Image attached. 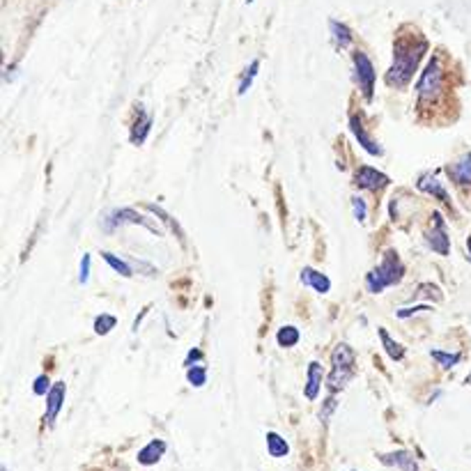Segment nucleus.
I'll return each mask as SVG.
<instances>
[{"mask_svg":"<svg viewBox=\"0 0 471 471\" xmlns=\"http://www.w3.org/2000/svg\"><path fill=\"white\" fill-rule=\"evenodd\" d=\"M379 338H382V343H384V350H387V354L391 356V359H394V361L403 359V356H405V347L403 345L396 343V340L391 338L384 329H379Z\"/></svg>","mask_w":471,"mask_h":471,"instance_id":"nucleus-20","label":"nucleus"},{"mask_svg":"<svg viewBox=\"0 0 471 471\" xmlns=\"http://www.w3.org/2000/svg\"><path fill=\"white\" fill-rule=\"evenodd\" d=\"M249 3H253V0H249Z\"/></svg>","mask_w":471,"mask_h":471,"instance_id":"nucleus-35","label":"nucleus"},{"mask_svg":"<svg viewBox=\"0 0 471 471\" xmlns=\"http://www.w3.org/2000/svg\"><path fill=\"white\" fill-rule=\"evenodd\" d=\"M198 359H203V354H200V350H191V354H189V359L184 361V365H187V368H194V363H196Z\"/></svg>","mask_w":471,"mask_h":471,"instance_id":"nucleus-32","label":"nucleus"},{"mask_svg":"<svg viewBox=\"0 0 471 471\" xmlns=\"http://www.w3.org/2000/svg\"><path fill=\"white\" fill-rule=\"evenodd\" d=\"M416 90H418V99L421 101L437 99V94L441 92V60H439V56H432L427 60Z\"/></svg>","mask_w":471,"mask_h":471,"instance_id":"nucleus-4","label":"nucleus"},{"mask_svg":"<svg viewBox=\"0 0 471 471\" xmlns=\"http://www.w3.org/2000/svg\"><path fill=\"white\" fill-rule=\"evenodd\" d=\"M150 127H152V118L147 115L143 108L136 111V118H134V125L129 129V138H132L134 145H143V141L150 134Z\"/></svg>","mask_w":471,"mask_h":471,"instance_id":"nucleus-11","label":"nucleus"},{"mask_svg":"<svg viewBox=\"0 0 471 471\" xmlns=\"http://www.w3.org/2000/svg\"><path fill=\"white\" fill-rule=\"evenodd\" d=\"M389 177L384 175V172L370 168V165H361L359 170L354 172V184L359 189H365V191H379L389 184Z\"/></svg>","mask_w":471,"mask_h":471,"instance_id":"nucleus-8","label":"nucleus"},{"mask_svg":"<svg viewBox=\"0 0 471 471\" xmlns=\"http://www.w3.org/2000/svg\"><path fill=\"white\" fill-rule=\"evenodd\" d=\"M334 409H336V400H334V398H329V400H327V405H325V409H322V412H320V418H322V421L327 423V421H329V414H334Z\"/></svg>","mask_w":471,"mask_h":471,"instance_id":"nucleus-31","label":"nucleus"},{"mask_svg":"<svg viewBox=\"0 0 471 471\" xmlns=\"http://www.w3.org/2000/svg\"><path fill=\"white\" fill-rule=\"evenodd\" d=\"M165 448H168V446H165L163 439H152L141 453H138V462H141V465H147V467L156 465V462L163 458Z\"/></svg>","mask_w":471,"mask_h":471,"instance_id":"nucleus-15","label":"nucleus"},{"mask_svg":"<svg viewBox=\"0 0 471 471\" xmlns=\"http://www.w3.org/2000/svg\"><path fill=\"white\" fill-rule=\"evenodd\" d=\"M322 375H325V370H322V365L318 361H313L308 365V382H306V398L308 400H315L320 396V384H322Z\"/></svg>","mask_w":471,"mask_h":471,"instance_id":"nucleus-17","label":"nucleus"},{"mask_svg":"<svg viewBox=\"0 0 471 471\" xmlns=\"http://www.w3.org/2000/svg\"><path fill=\"white\" fill-rule=\"evenodd\" d=\"M88 278H90V256L85 253L81 258V283H88Z\"/></svg>","mask_w":471,"mask_h":471,"instance_id":"nucleus-30","label":"nucleus"},{"mask_svg":"<svg viewBox=\"0 0 471 471\" xmlns=\"http://www.w3.org/2000/svg\"><path fill=\"white\" fill-rule=\"evenodd\" d=\"M432 359L437 363H441L444 368H453V365L460 361V354L458 352L448 354V352H441V350H432Z\"/></svg>","mask_w":471,"mask_h":471,"instance_id":"nucleus-26","label":"nucleus"},{"mask_svg":"<svg viewBox=\"0 0 471 471\" xmlns=\"http://www.w3.org/2000/svg\"><path fill=\"white\" fill-rule=\"evenodd\" d=\"M63 403H65V384L56 382L54 389H51L49 396H46V416H44V421H46L49 427H54L56 418L60 414V409H63Z\"/></svg>","mask_w":471,"mask_h":471,"instance_id":"nucleus-10","label":"nucleus"},{"mask_svg":"<svg viewBox=\"0 0 471 471\" xmlns=\"http://www.w3.org/2000/svg\"><path fill=\"white\" fill-rule=\"evenodd\" d=\"M352 205H354V214H356V219H359V221L363 223V221H365V203H363V198L356 196V198L352 200Z\"/></svg>","mask_w":471,"mask_h":471,"instance_id":"nucleus-29","label":"nucleus"},{"mask_svg":"<svg viewBox=\"0 0 471 471\" xmlns=\"http://www.w3.org/2000/svg\"><path fill=\"white\" fill-rule=\"evenodd\" d=\"M101 258H103V263L106 265H111V269H115V272L120 274V276H132L134 272H132V267H129L125 260H120L118 256H113V253H108V251H101Z\"/></svg>","mask_w":471,"mask_h":471,"instance_id":"nucleus-23","label":"nucleus"},{"mask_svg":"<svg viewBox=\"0 0 471 471\" xmlns=\"http://www.w3.org/2000/svg\"><path fill=\"white\" fill-rule=\"evenodd\" d=\"M118 325V318L111 315V313H101V315H97V320H94V331H97V336H106L108 331H113Z\"/></svg>","mask_w":471,"mask_h":471,"instance_id":"nucleus-24","label":"nucleus"},{"mask_svg":"<svg viewBox=\"0 0 471 471\" xmlns=\"http://www.w3.org/2000/svg\"><path fill=\"white\" fill-rule=\"evenodd\" d=\"M331 375H329V391L331 394H338V391H343L347 384L352 379V365H354V352L350 345L340 343L334 354H331Z\"/></svg>","mask_w":471,"mask_h":471,"instance_id":"nucleus-3","label":"nucleus"},{"mask_svg":"<svg viewBox=\"0 0 471 471\" xmlns=\"http://www.w3.org/2000/svg\"><path fill=\"white\" fill-rule=\"evenodd\" d=\"M51 389H54V387H51V384H49V377H46V375H39V377L34 379V384H32V391H34V394H37V396H49V391H51Z\"/></svg>","mask_w":471,"mask_h":471,"instance_id":"nucleus-28","label":"nucleus"},{"mask_svg":"<svg viewBox=\"0 0 471 471\" xmlns=\"http://www.w3.org/2000/svg\"><path fill=\"white\" fill-rule=\"evenodd\" d=\"M276 343L281 347H294L296 343H299V329L290 327V325L281 327L278 329V334H276Z\"/></svg>","mask_w":471,"mask_h":471,"instance_id":"nucleus-22","label":"nucleus"},{"mask_svg":"<svg viewBox=\"0 0 471 471\" xmlns=\"http://www.w3.org/2000/svg\"><path fill=\"white\" fill-rule=\"evenodd\" d=\"M147 209H150L152 214H156V216H159V219H161V221H163L165 225H168V228H170L172 232H175V237H177V239H184V232H182L180 223H177L175 219H172V216H170L168 212H165V209H161L159 205H152V203L147 205Z\"/></svg>","mask_w":471,"mask_h":471,"instance_id":"nucleus-21","label":"nucleus"},{"mask_svg":"<svg viewBox=\"0 0 471 471\" xmlns=\"http://www.w3.org/2000/svg\"><path fill=\"white\" fill-rule=\"evenodd\" d=\"M301 283L313 287V290L320 292V294H327L331 290V281H329V278L322 274V272H318V269H310V267L301 269Z\"/></svg>","mask_w":471,"mask_h":471,"instance_id":"nucleus-13","label":"nucleus"},{"mask_svg":"<svg viewBox=\"0 0 471 471\" xmlns=\"http://www.w3.org/2000/svg\"><path fill=\"white\" fill-rule=\"evenodd\" d=\"M258 72H260V60H253V63L246 67V72H244V78H241V83H239V94H246L249 92V88H251V83H253V78L258 76Z\"/></svg>","mask_w":471,"mask_h":471,"instance_id":"nucleus-25","label":"nucleus"},{"mask_svg":"<svg viewBox=\"0 0 471 471\" xmlns=\"http://www.w3.org/2000/svg\"><path fill=\"white\" fill-rule=\"evenodd\" d=\"M418 310H427V306H416V308H407V310H398V318H412Z\"/></svg>","mask_w":471,"mask_h":471,"instance_id":"nucleus-33","label":"nucleus"},{"mask_svg":"<svg viewBox=\"0 0 471 471\" xmlns=\"http://www.w3.org/2000/svg\"><path fill=\"white\" fill-rule=\"evenodd\" d=\"M434 219V225L430 230H425V244L430 246L434 253H439V256H448L451 253V239L446 230H444V221L439 214H432Z\"/></svg>","mask_w":471,"mask_h":471,"instance_id":"nucleus-7","label":"nucleus"},{"mask_svg":"<svg viewBox=\"0 0 471 471\" xmlns=\"http://www.w3.org/2000/svg\"><path fill=\"white\" fill-rule=\"evenodd\" d=\"M329 30H331V34H334V39H336L338 49L350 46V42H352V30L347 28L345 23H340V21H336V19H331V21H329Z\"/></svg>","mask_w":471,"mask_h":471,"instance_id":"nucleus-18","label":"nucleus"},{"mask_svg":"<svg viewBox=\"0 0 471 471\" xmlns=\"http://www.w3.org/2000/svg\"><path fill=\"white\" fill-rule=\"evenodd\" d=\"M418 189L421 191H425V194H432V196H437L439 200H444V203H451V198H448V194H446V189H444V184L432 175V172H427V175H423L421 180H418Z\"/></svg>","mask_w":471,"mask_h":471,"instance_id":"nucleus-16","label":"nucleus"},{"mask_svg":"<svg viewBox=\"0 0 471 471\" xmlns=\"http://www.w3.org/2000/svg\"><path fill=\"white\" fill-rule=\"evenodd\" d=\"M187 379H189L191 384H194V387H203V384L207 382V372H205V368H203V363H200V365H194V368H189Z\"/></svg>","mask_w":471,"mask_h":471,"instance_id":"nucleus-27","label":"nucleus"},{"mask_svg":"<svg viewBox=\"0 0 471 471\" xmlns=\"http://www.w3.org/2000/svg\"><path fill=\"white\" fill-rule=\"evenodd\" d=\"M467 246H469V253H471V237H469V241H467Z\"/></svg>","mask_w":471,"mask_h":471,"instance_id":"nucleus-34","label":"nucleus"},{"mask_svg":"<svg viewBox=\"0 0 471 471\" xmlns=\"http://www.w3.org/2000/svg\"><path fill=\"white\" fill-rule=\"evenodd\" d=\"M352 63H354V78L356 83H359L361 92L365 94V99H372L375 94V67L370 63V58L363 54V51H356L352 56Z\"/></svg>","mask_w":471,"mask_h":471,"instance_id":"nucleus-6","label":"nucleus"},{"mask_svg":"<svg viewBox=\"0 0 471 471\" xmlns=\"http://www.w3.org/2000/svg\"><path fill=\"white\" fill-rule=\"evenodd\" d=\"M379 460L384 465H391V467L403 469V471H418L416 460L412 458V453H407V451H396V453H389V456H379Z\"/></svg>","mask_w":471,"mask_h":471,"instance_id":"nucleus-14","label":"nucleus"},{"mask_svg":"<svg viewBox=\"0 0 471 471\" xmlns=\"http://www.w3.org/2000/svg\"><path fill=\"white\" fill-rule=\"evenodd\" d=\"M350 132L354 134V138L359 141V145L363 147L368 154H375V156H382V147L377 145V141L365 132L363 129V122H361V115H350Z\"/></svg>","mask_w":471,"mask_h":471,"instance_id":"nucleus-9","label":"nucleus"},{"mask_svg":"<svg viewBox=\"0 0 471 471\" xmlns=\"http://www.w3.org/2000/svg\"><path fill=\"white\" fill-rule=\"evenodd\" d=\"M446 170H448V175L456 184L469 187L471 184V152H467L465 156H460V159L456 163H451Z\"/></svg>","mask_w":471,"mask_h":471,"instance_id":"nucleus-12","label":"nucleus"},{"mask_svg":"<svg viewBox=\"0 0 471 471\" xmlns=\"http://www.w3.org/2000/svg\"><path fill=\"white\" fill-rule=\"evenodd\" d=\"M267 448H269V456H274V458H285L287 453H290L287 441L281 437V434H276V432L267 434Z\"/></svg>","mask_w":471,"mask_h":471,"instance_id":"nucleus-19","label":"nucleus"},{"mask_svg":"<svg viewBox=\"0 0 471 471\" xmlns=\"http://www.w3.org/2000/svg\"><path fill=\"white\" fill-rule=\"evenodd\" d=\"M427 49L425 37H416V39H400L396 44V54H394V65L389 67L387 72V83L391 88H405V85L412 81V76L416 74L418 63Z\"/></svg>","mask_w":471,"mask_h":471,"instance_id":"nucleus-1","label":"nucleus"},{"mask_svg":"<svg viewBox=\"0 0 471 471\" xmlns=\"http://www.w3.org/2000/svg\"><path fill=\"white\" fill-rule=\"evenodd\" d=\"M403 276H405V267H403V263H400L398 253L387 251L384 253V258H382V263L375 269H370L368 276H365V283H368L370 292L377 294V292L384 290V287H391V285L400 283L403 281Z\"/></svg>","mask_w":471,"mask_h":471,"instance_id":"nucleus-2","label":"nucleus"},{"mask_svg":"<svg viewBox=\"0 0 471 471\" xmlns=\"http://www.w3.org/2000/svg\"><path fill=\"white\" fill-rule=\"evenodd\" d=\"M101 228L111 232V230H118L120 225H127V223H134V225H143V228L152 230L154 234H159V230L154 228L152 221L143 219L141 214L136 212V209H129V207H122V209H111V212H106L101 216Z\"/></svg>","mask_w":471,"mask_h":471,"instance_id":"nucleus-5","label":"nucleus"}]
</instances>
